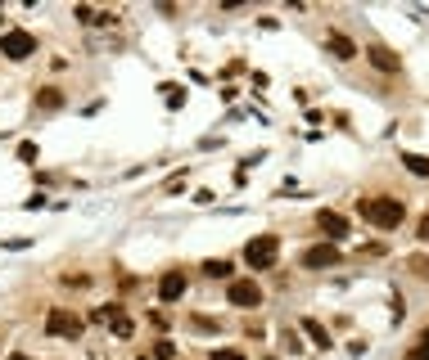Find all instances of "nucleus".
<instances>
[{
  "label": "nucleus",
  "mask_w": 429,
  "mask_h": 360,
  "mask_svg": "<svg viewBox=\"0 0 429 360\" xmlns=\"http://www.w3.org/2000/svg\"><path fill=\"white\" fill-rule=\"evenodd\" d=\"M9 360H28V356H9Z\"/></svg>",
  "instance_id": "obj_23"
},
{
  "label": "nucleus",
  "mask_w": 429,
  "mask_h": 360,
  "mask_svg": "<svg viewBox=\"0 0 429 360\" xmlns=\"http://www.w3.org/2000/svg\"><path fill=\"white\" fill-rule=\"evenodd\" d=\"M308 270H321V266H339L343 262V252L335 243H312V248H303V257H299Z\"/></svg>",
  "instance_id": "obj_4"
},
{
  "label": "nucleus",
  "mask_w": 429,
  "mask_h": 360,
  "mask_svg": "<svg viewBox=\"0 0 429 360\" xmlns=\"http://www.w3.org/2000/svg\"><path fill=\"white\" fill-rule=\"evenodd\" d=\"M425 347H429V329H425Z\"/></svg>",
  "instance_id": "obj_24"
},
{
  "label": "nucleus",
  "mask_w": 429,
  "mask_h": 360,
  "mask_svg": "<svg viewBox=\"0 0 429 360\" xmlns=\"http://www.w3.org/2000/svg\"><path fill=\"white\" fill-rule=\"evenodd\" d=\"M194 329H204V333H213V329H222L217 320H208V315H194Z\"/></svg>",
  "instance_id": "obj_19"
},
{
  "label": "nucleus",
  "mask_w": 429,
  "mask_h": 360,
  "mask_svg": "<svg viewBox=\"0 0 429 360\" xmlns=\"http://www.w3.org/2000/svg\"><path fill=\"white\" fill-rule=\"evenodd\" d=\"M45 329L55 333V338H82V315H72V311H50V320H45Z\"/></svg>",
  "instance_id": "obj_6"
},
{
  "label": "nucleus",
  "mask_w": 429,
  "mask_h": 360,
  "mask_svg": "<svg viewBox=\"0 0 429 360\" xmlns=\"http://www.w3.org/2000/svg\"><path fill=\"white\" fill-rule=\"evenodd\" d=\"M226 302L240 311H253V306H262V289H257V279H235L226 289Z\"/></svg>",
  "instance_id": "obj_3"
},
{
  "label": "nucleus",
  "mask_w": 429,
  "mask_h": 360,
  "mask_svg": "<svg viewBox=\"0 0 429 360\" xmlns=\"http://www.w3.org/2000/svg\"><path fill=\"white\" fill-rule=\"evenodd\" d=\"M366 59H371V64H375L379 72H389V77H398V72H402V59H398L389 45H379V41L366 45Z\"/></svg>",
  "instance_id": "obj_7"
},
{
  "label": "nucleus",
  "mask_w": 429,
  "mask_h": 360,
  "mask_svg": "<svg viewBox=\"0 0 429 360\" xmlns=\"http://www.w3.org/2000/svg\"><path fill=\"white\" fill-rule=\"evenodd\" d=\"M186 297V275L181 270H167L163 279H158V302H181Z\"/></svg>",
  "instance_id": "obj_9"
},
{
  "label": "nucleus",
  "mask_w": 429,
  "mask_h": 360,
  "mask_svg": "<svg viewBox=\"0 0 429 360\" xmlns=\"http://www.w3.org/2000/svg\"><path fill=\"white\" fill-rule=\"evenodd\" d=\"M325 45L335 59H357V41H348L343 32H325Z\"/></svg>",
  "instance_id": "obj_11"
},
{
  "label": "nucleus",
  "mask_w": 429,
  "mask_h": 360,
  "mask_svg": "<svg viewBox=\"0 0 429 360\" xmlns=\"http://www.w3.org/2000/svg\"><path fill=\"white\" fill-rule=\"evenodd\" d=\"M213 360H244V356H240V352H217Z\"/></svg>",
  "instance_id": "obj_21"
},
{
  "label": "nucleus",
  "mask_w": 429,
  "mask_h": 360,
  "mask_svg": "<svg viewBox=\"0 0 429 360\" xmlns=\"http://www.w3.org/2000/svg\"><path fill=\"white\" fill-rule=\"evenodd\" d=\"M95 320H100V325H113L118 338H131V333H136L131 315H122V306H104V311H95Z\"/></svg>",
  "instance_id": "obj_8"
},
{
  "label": "nucleus",
  "mask_w": 429,
  "mask_h": 360,
  "mask_svg": "<svg viewBox=\"0 0 429 360\" xmlns=\"http://www.w3.org/2000/svg\"><path fill=\"white\" fill-rule=\"evenodd\" d=\"M402 167H407L411 176H425V180H429V158H420V153H402Z\"/></svg>",
  "instance_id": "obj_14"
},
{
  "label": "nucleus",
  "mask_w": 429,
  "mask_h": 360,
  "mask_svg": "<svg viewBox=\"0 0 429 360\" xmlns=\"http://www.w3.org/2000/svg\"><path fill=\"white\" fill-rule=\"evenodd\" d=\"M36 108H45V113H55V108H64V91H55V86H45V91H36Z\"/></svg>",
  "instance_id": "obj_12"
},
{
  "label": "nucleus",
  "mask_w": 429,
  "mask_h": 360,
  "mask_svg": "<svg viewBox=\"0 0 429 360\" xmlns=\"http://www.w3.org/2000/svg\"><path fill=\"white\" fill-rule=\"evenodd\" d=\"M154 360H177V347H172V342L163 338V342H158V347H154Z\"/></svg>",
  "instance_id": "obj_18"
},
{
  "label": "nucleus",
  "mask_w": 429,
  "mask_h": 360,
  "mask_svg": "<svg viewBox=\"0 0 429 360\" xmlns=\"http://www.w3.org/2000/svg\"><path fill=\"white\" fill-rule=\"evenodd\" d=\"M280 257V239L276 234H257V239L244 243V262H249V270H272Z\"/></svg>",
  "instance_id": "obj_2"
},
{
  "label": "nucleus",
  "mask_w": 429,
  "mask_h": 360,
  "mask_svg": "<svg viewBox=\"0 0 429 360\" xmlns=\"http://www.w3.org/2000/svg\"><path fill=\"white\" fill-rule=\"evenodd\" d=\"M416 234H420V239H429V216L420 221V226H416Z\"/></svg>",
  "instance_id": "obj_22"
},
{
  "label": "nucleus",
  "mask_w": 429,
  "mask_h": 360,
  "mask_svg": "<svg viewBox=\"0 0 429 360\" xmlns=\"http://www.w3.org/2000/svg\"><path fill=\"white\" fill-rule=\"evenodd\" d=\"M163 99H167V108H181V104H186V91H177V86H163Z\"/></svg>",
  "instance_id": "obj_16"
},
{
  "label": "nucleus",
  "mask_w": 429,
  "mask_h": 360,
  "mask_svg": "<svg viewBox=\"0 0 429 360\" xmlns=\"http://www.w3.org/2000/svg\"><path fill=\"white\" fill-rule=\"evenodd\" d=\"M303 338L316 342V347H330V333H325V325H316V320H303Z\"/></svg>",
  "instance_id": "obj_13"
},
{
  "label": "nucleus",
  "mask_w": 429,
  "mask_h": 360,
  "mask_svg": "<svg viewBox=\"0 0 429 360\" xmlns=\"http://www.w3.org/2000/svg\"><path fill=\"white\" fill-rule=\"evenodd\" d=\"M280 342L289 347V356H294V352H299V347H303V338H299V333H294V329H280Z\"/></svg>",
  "instance_id": "obj_17"
},
{
  "label": "nucleus",
  "mask_w": 429,
  "mask_h": 360,
  "mask_svg": "<svg viewBox=\"0 0 429 360\" xmlns=\"http://www.w3.org/2000/svg\"><path fill=\"white\" fill-rule=\"evenodd\" d=\"M32 50H36V36L32 32H5V36H0V54H5V59H28Z\"/></svg>",
  "instance_id": "obj_5"
},
{
  "label": "nucleus",
  "mask_w": 429,
  "mask_h": 360,
  "mask_svg": "<svg viewBox=\"0 0 429 360\" xmlns=\"http://www.w3.org/2000/svg\"><path fill=\"white\" fill-rule=\"evenodd\" d=\"M204 275L208 279H226L230 275V262H222V257H217V262H204Z\"/></svg>",
  "instance_id": "obj_15"
},
{
  "label": "nucleus",
  "mask_w": 429,
  "mask_h": 360,
  "mask_svg": "<svg viewBox=\"0 0 429 360\" xmlns=\"http://www.w3.org/2000/svg\"><path fill=\"white\" fill-rule=\"evenodd\" d=\"M357 212H362L366 226H375V230H398V226H402V216H407L398 198H362Z\"/></svg>",
  "instance_id": "obj_1"
},
{
  "label": "nucleus",
  "mask_w": 429,
  "mask_h": 360,
  "mask_svg": "<svg viewBox=\"0 0 429 360\" xmlns=\"http://www.w3.org/2000/svg\"><path fill=\"white\" fill-rule=\"evenodd\" d=\"M407 360H429V347H425V342H420V347H411Z\"/></svg>",
  "instance_id": "obj_20"
},
{
  "label": "nucleus",
  "mask_w": 429,
  "mask_h": 360,
  "mask_svg": "<svg viewBox=\"0 0 429 360\" xmlns=\"http://www.w3.org/2000/svg\"><path fill=\"white\" fill-rule=\"evenodd\" d=\"M140 360H154V356H140Z\"/></svg>",
  "instance_id": "obj_25"
},
{
  "label": "nucleus",
  "mask_w": 429,
  "mask_h": 360,
  "mask_svg": "<svg viewBox=\"0 0 429 360\" xmlns=\"http://www.w3.org/2000/svg\"><path fill=\"white\" fill-rule=\"evenodd\" d=\"M316 221H321V234H325V243H339V239H348V216H339V212H321V216H316Z\"/></svg>",
  "instance_id": "obj_10"
}]
</instances>
